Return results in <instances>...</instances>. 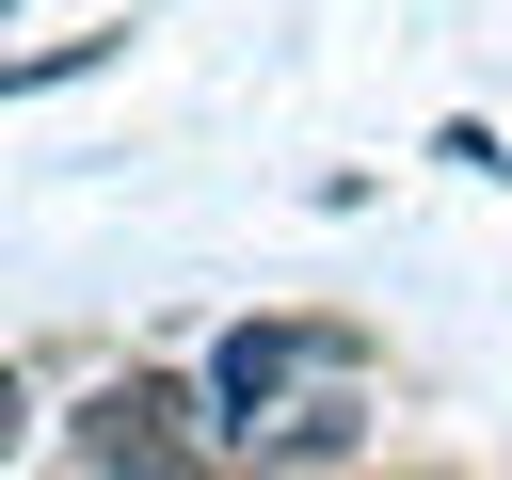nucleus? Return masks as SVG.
Here are the masks:
<instances>
[{"label":"nucleus","mask_w":512,"mask_h":480,"mask_svg":"<svg viewBox=\"0 0 512 480\" xmlns=\"http://www.w3.org/2000/svg\"><path fill=\"white\" fill-rule=\"evenodd\" d=\"M352 368H368L352 320H240V336H208V448H256L288 416V384H352Z\"/></svg>","instance_id":"f257e3e1"},{"label":"nucleus","mask_w":512,"mask_h":480,"mask_svg":"<svg viewBox=\"0 0 512 480\" xmlns=\"http://www.w3.org/2000/svg\"><path fill=\"white\" fill-rule=\"evenodd\" d=\"M112 48H128V16H112V32H64V48H32V64H0V96H48V80H80V64H112Z\"/></svg>","instance_id":"7ed1b4c3"},{"label":"nucleus","mask_w":512,"mask_h":480,"mask_svg":"<svg viewBox=\"0 0 512 480\" xmlns=\"http://www.w3.org/2000/svg\"><path fill=\"white\" fill-rule=\"evenodd\" d=\"M16 416H32V384H16V368H0V448H16Z\"/></svg>","instance_id":"20e7f679"},{"label":"nucleus","mask_w":512,"mask_h":480,"mask_svg":"<svg viewBox=\"0 0 512 480\" xmlns=\"http://www.w3.org/2000/svg\"><path fill=\"white\" fill-rule=\"evenodd\" d=\"M208 384H176V368H112L80 416H64V464H96V480H160V464H192L208 432Z\"/></svg>","instance_id":"f03ea898"}]
</instances>
